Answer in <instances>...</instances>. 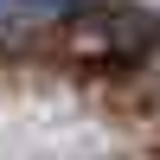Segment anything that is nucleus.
I'll list each match as a JSON object with an SVG mask.
<instances>
[{"mask_svg": "<svg viewBox=\"0 0 160 160\" xmlns=\"http://www.w3.org/2000/svg\"><path fill=\"white\" fill-rule=\"evenodd\" d=\"M90 0H0V26H51V19H71L83 13Z\"/></svg>", "mask_w": 160, "mask_h": 160, "instance_id": "nucleus-1", "label": "nucleus"}]
</instances>
